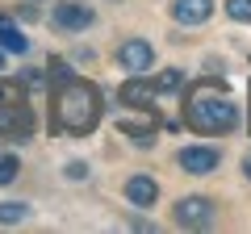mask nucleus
I'll use <instances>...</instances> for the list:
<instances>
[{"label":"nucleus","instance_id":"17","mask_svg":"<svg viewBox=\"0 0 251 234\" xmlns=\"http://www.w3.org/2000/svg\"><path fill=\"white\" fill-rule=\"evenodd\" d=\"M67 176H72V180H84V176H88V171H84L80 163H67Z\"/></svg>","mask_w":251,"mask_h":234},{"label":"nucleus","instance_id":"14","mask_svg":"<svg viewBox=\"0 0 251 234\" xmlns=\"http://www.w3.org/2000/svg\"><path fill=\"white\" fill-rule=\"evenodd\" d=\"M155 88H163V92H180V88H184V80H180V71H172V67H168V71H159Z\"/></svg>","mask_w":251,"mask_h":234},{"label":"nucleus","instance_id":"20","mask_svg":"<svg viewBox=\"0 0 251 234\" xmlns=\"http://www.w3.org/2000/svg\"><path fill=\"white\" fill-rule=\"evenodd\" d=\"M243 176H247V180H251V155H247V159H243Z\"/></svg>","mask_w":251,"mask_h":234},{"label":"nucleus","instance_id":"2","mask_svg":"<svg viewBox=\"0 0 251 234\" xmlns=\"http://www.w3.org/2000/svg\"><path fill=\"white\" fill-rule=\"evenodd\" d=\"M54 117L67 134H88L100 121V96L92 84L84 80H67L59 92H54Z\"/></svg>","mask_w":251,"mask_h":234},{"label":"nucleus","instance_id":"16","mask_svg":"<svg viewBox=\"0 0 251 234\" xmlns=\"http://www.w3.org/2000/svg\"><path fill=\"white\" fill-rule=\"evenodd\" d=\"M67 80H72V71H67V63H63V59H50V84H54V88H63Z\"/></svg>","mask_w":251,"mask_h":234},{"label":"nucleus","instance_id":"13","mask_svg":"<svg viewBox=\"0 0 251 234\" xmlns=\"http://www.w3.org/2000/svg\"><path fill=\"white\" fill-rule=\"evenodd\" d=\"M17 171H21L17 155H0V184H13V180H17Z\"/></svg>","mask_w":251,"mask_h":234},{"label":"nucleus","instance_id":"7","mask_svg":"<svg viewBox=\"0 0 251 234\" xmlns=\"http://www.w3.org/2000/svg\"><path fill=\"white\" fill-rule=\"evenodd\" d=\"M218 159H222V155H218L214 146H184V151H180V167H184L188 176H209V171L218 167Z\"/></svg>","mask_w":251,"mask_h":234},{"label":"nucleus","instance_id":"8","mask_svg":"<svg viewBox=\"0 0 251 234\" xmlns=\"http://www.w3.org/2000/svg\"><path fill=\"white\" fill-rule=\"evenodd\" d=\"M126 197H130V205H138V209H151L155 205V197H159V184L151 180V176H130L126 180Z\"/></svg>","mask_w":251,"mask_h":234},{"label":"nucleus","instance_id":"1","mask_svg":"<svg viewBox=\"0 0 251 234\" xmlns=\"http://www.w3.org/2000/svg\"><path fill=\"white\" fill-rule=\"evenodd\" d=\"M184 121L197 134H230L239 126V109L226 96V88L218 80H201L188 88V105H184Z\"/></svg>","mask_w":251,"mask_h":234},{"label":"nucleus","instance_id":"9","mask_svg":"<svg viewBox=\"0 0 251 234\" xmlns=\"http://www.w3.org/2000/svg\"><path fill=\"white\" fill-rule=\"evenodd\" d=\"M176 21L180 25H205L209 13H214V0H176Z\"/></svg>","mask_w":251,"mask_h":234},{"label":"nucleus","instance_id":"6","mask_svg":"<svg viewBox=\"0 0 251 234\" xmlns=\"http://www.w3.org/2000/svg\"><path fill=\"white\" fill-rule=\"evenodd\" d=\"M92 17H97V13H92L88 4H80V0H63L59 9L50 13V21H54L59 29H88Z\"/></svg>","mask_w":251,"mask_h":234},{"label":"nucleus","instance_id":"10","mask_svg":"<svg viewBox=\"0 0 251 234\" xmlns=\"http://www.w3.org/2000/svg\"><path fill=\"white\" fill-rule=\"evenodd\" d=\"M122 100L126 105H134V109H151V100H155V84H147V80H126L122 84Z\"/></svg>","mask_w":251,"mask_h":234},{"label":"nucleus","instance_id":"5","mask_svg":"<svg viewBox=\"0 0 251 234\" xmlns=\"http://www.w3.org/2000/svg\"><path fill=\"white\" fill-rule=\"evenodd\" d=\"M117 63H122L130 75H143V71H151V63H155V50H151V42H143V38H130V42H122V50H117Z\"/></svg>","mask_w":251,"mask_h":234},{"label":"nucleus","instance_id":"19","mask_svg":"<svg viewBox=\"0 0 251 234\" xmlns=\"http://www.w3.org/2000/svg\"><path fill=\"white\" fill-rule=\"evenodd\" d=\"M9 96H17V92H13V88H0V105H4Z\"/></svg>","mask_w":251,"mask_h":234},{"label":"nucleus","instance_id":"15","mask_svg":"<svg viewBox=\"0 0 251 234\" xmlns=\"http://www.w3.org/2000/svg\"><path fill=\"white\" fill-rule=\"evenodd\" d=\"M226 13L234 21H251V0H226Z\"/></svg>","mask_w":251,"mask_h":234},{"label":"nucleus","instance_id":"18","mask_svg":"<svg viewBox=\"0 0 251 234\" xmlns=\"http://www.w3.org/2000/svg\"><path fill=\"white\" fill-rule=\"evenodd\" d=\"M9 25H13V21H9V17H0V38L9 34Z\"/></svg>","mask_w":251,"mask_h":234},{"label":"nucleus","instance_id":"12","mask_svg":"<svg viewBox=\"0 0 251 234\" xmlns=\"http://www.w3.org/2000/svg\"><path fill=\"white\" fill-rule=\"evenodd\" d=\"M117 130L130 134V138H138V146H151V138H155V126H151V121H147V126H138V121H117Z\"/></svg>","mask_w":251,"mask_h":234},{"label":"nucleus","instance_id":"4","mask_svg":"<svg viewBox=\"0 0 251 234\" xmlns=\"http://www.w3.org/2000/svg\"><path fill=\"white\" fill-rule=\"evenodd\" d=\"M214 222V201L209 197H180L176 201V226L184 230H201Z\"/></svg>","mask_w":251,"mask_h":234},{"label":"nucleus","instance_id":"3","mask_svg":"<svg viewBox=\"0 0 251 234\" xmlns=\"http://www.w3.org/2000/svg\"><path fill=\"white\" fill-rule=\"evenodd\" d=\"M29 130H34V113H29V105L21 96H9L4 105H0V134L29 138Z\"/></svg>","mask_w":251,"mask_h":234},{"label":"nucleus","instance_id":"11","mask_svg":"<svg viewBox=\"0 0 251 234\" xmlns=\"http://www.w3.org/2000/svg\"><path fill=\"white\" fill-rule=\"evenodd\" d=\"M25 213H29V205H21V201H0V226L25 222Z\"/></svg>","mask_w":251,"mask_h":234},{"label":"nucleus","instance_id":"21","mask_svg":"<svg viewBox=\"0 0 251 234\" xmlns=\"http://www.w3.org/2000/svg\"><path fill=\"white\" fill-rule=\"evenodd\" d=\"M0 67H4V50H0Z\"/></svg>","mask_w":251,"mask_h":234}]
</instances>
